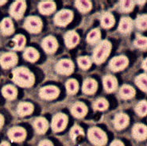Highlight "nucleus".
I'll use <instances>...</instances> for the list:
<instances>
[{
	"label": "nucleus",
	"instance_id": "1",
	"mask_svg": "<svg viewBox=\"0 0 147 146\" xmlns=\"http://www.w3.org/2000/svg\"><path fill=\"white\" fill-rule=\"evenodd\" d=\"M12 80L21 87H31L34 84V75L28 68L25 67L16 68L12 71Z\"/></svg>",
	"mask_w": 147,
	"mask_h": 146
},
{
	"label": "nucleus",
	"instance_id": "2",
	"mask_svg": "<svg viewBox=\"0 0 147 146\" xmlns=\"http://www.w3.org/2000/svg\"><path fill=\"white\" fill-rule=\"evenodd\" d=\"M111 48H112V45L109 41L103 40L100 41L99 44H97V46L93 52V61L95 62L96 65H101L103 62L106 61V60L111 53Z\"/></svg>",
	"mask_w": 147,
	"mask_h": 146
},
{
	"label": "nucleus",
	"instance_id": "3",
	"mask_svg": "<svg viewBox=\"0 0 147 146\" xmlns=\"http://www.w3.org/2000/svg\"><path fill=\"white\" fill-rule=\"evenodd\" d=\"M88 138L94 146H105L107 143V133L99 127H91L88 130Z\"/></svg>",
	"mask_w": 147,
	"mask_h": 146
},
{
	"label": "nucleus",
	"instance_id": "4",
	"mask_svg": "<svg viewBox=\"0 0 147 146\" xmlns=\"http://www.w3.org/2000/svg\"><path fill=\"white\" fill-rule=\"evenodd\" d=\"M69 123V118L65 114L57 113L56 114L51 122L52 130L54 133H61L64 131Z\"/></svg>",
	"mask_w": 147,
	"mask_h": 146
},
{
	"label": "nucleus",
	"instance_id": "5",
	"mask_svg": "<svg viewBox=\"0 0 147 146\" xmlns=\"http://www.w3.org/2000/svg\"><path fill=\"white\" fill-rule=\"evenodd\" d=\"M43 23L40 17L37 16H30L26 18L24 22V28L29 33L38 34L42 30Z\"/></svg>",
	"mask_w": 147,
	"mask_h": 146
},
{
	"label": "nucleus",
	"instance_id": "6",
	"mask_svg": "<svg viewBox=\"0 0 147 146\" xmlns=\"http://www.w3.org/2000/svg\"><path fill=\"white\" fill-rule=\"evenodd\" d=\"M7 136L12 142L20 143L26 140L27 133L26 129L22 126H14L8 129Z\"/></svg>",
	"mask_w": 147,
	"mask_h": 146
},
{
	"label": "nucleus",
	"instance_id": "7",
	"mask_svg": "<svg viewBox=\"0 0 147 146\" xmlns=\"http://www.w3.org/2000/svg\"><path fill=\"white\" fill-rule=\"evenodd\" d=\"M73 18V12L72 10H60L54 17V23L60 27H65L68 26Z\"/></svg>",
	"mask_w": 147,
	"mask_h": 146
},
{
	"label": "nucleus",
	"instance_id": "8",
	"mask_svg": "<svg viewBox=\"0 0 147 146\" xmlns=\"http://www.w3.org/2000/svg\"><path fill=\"white\" fill-rule=\"evenodd\" d=\"M26 10V2L22 0H18L10 5L9 12L11 17H14L16 20H19L23 17Z\"/></svg>",
	"mask_w": 147,
	"mask_h": 146
},
{
	"label": "nucleus",
	"instance_id": "9",
	"mask_svg": "<svg viewBox=\"0 0 147 146\" xmlns=\"http://www.w3.org/2000/svg\"><path fill=\"white\" fill-rule=\"evenodd\" d=\"M74 68L75 66L72 61L69 59H62L57 63L55 70L60 75H69L73 72Z\"/></svg>",
	"mask_w": 147,
	"mask_h": 146
},
{
	"label": "nucleus",
	"instance_id": "10",
	"mask_svg": "<svg viewBox=\"0 0 147 146\" xmlns=\"http://www.w3.org/2000/svg\"><path fill=\"white\" fill-rule=\"evenodd\" d=\"M60 95V90L57 87L53 85L45 86L40 89L39 96L45 100H53L56 99Z\"/></svg>",
	"mask_w": 147,
	"mask_h": 146
},
{
	"label": "nucleus",
	"instance_id": "11",
	"mask_svg": "<svg viewBox=\"0 0 147 146\" xmlns=\"http://www.w3.org/2000/svg\"><path fill=\"white\" fill-rule=\"evenodd\" d=\"M18 58L17 54L14 52H6L0 57V65L4 69H10L14 68L17 65Z\"/></svg>",
	"mask_w": 147,
	"mask_h": 146
},
{
	"label": "nucleus",
	"instance_id": "12",
	"mask_svg": "<svg viewBox=\"0 0 147 146\" xmlns=\"http://www.w3.org/2000/svg\"><path fill=\"white\" fill-rule=\"evenodd\" d=\"M129 64V61L125 56H118L112 58L109 63L110 69L113 71H123L127 68Z\"/></svg>",
	"mask_w": 147,
	"mask_h": 146
},
{
	"label": "nucleus",
	"instance_id": "13",
	"mask_svg": "<svg viewBox=\"0 0 147 146\" xmlns=\"http://www.w3.org/2000/svg\"><path fill=\"white\" fill-rule=\"evenodd\" d=\"M130 118L125 113H119L113 119V126L117 130H123L129 126Z\"/></svg>",
	"mask_w": 147,
	"mask_h": 146
},
{
	"label": "nucleus",
	"instance_id": "14",
	"mask_svg": "<svg viewBox=\"0 0 147 146\" xmlns=\"http://www.w3.org/2000/svg\"><path fill=\"white\" fill-rule=\"evenodd\" d=\"M70 111L73 117H75L76 118H83L87 115V114L88 112V108L84 102H76L71 106Z\"/></svg>",
	"mask_w": 147,
	"mask_h": 146
},
{
	"label": "nucleus",
	"instance_id": "15",
	"mask_svg": "<svg viewBox=\"0 0 147 146\" xmlns=\"http://www.w3.org/2000/svg\"><path fill=\"white\" fill-rule=\"evenodd\" d=\"M132 136L138 141H143L147 137V128L142 123H137L132 128Z\"/></svg>",
	"mask_w": 147,
	"mask_h": 146
},
{
	"label": "nucleus",
	"instance_id": "16",
	"mask_svg": "<svg viewBox=\"0 0 147 146\" xmlns=\"http://www.w3.org/2000/svg\"><path fill=\"white\" fill-rule=\"evenodd\" d=\"M41 47L47 53L52 54L57 51L58 48V42L53 36H48L43 39L41 42Z\"/></svg>",
	"mask_w": 147,
	"mask_h": 146
},
{
	"label": "nucleus",
	"instance_id": "17",
	"mask_svg": "<svg viewBox=\"0 0 147 146\" xmlns=\"http://www.w3.org/2000/svg\"><path fill=\"white\" fill-rule=\"evenodd\" d=\"M33 126L35 132L39 135H43L49 129V122L44 117L36 118L33 122Z\"/></svg>",
	"mask_w": 147,
	"mask_h": 146
},
{
	"label": "nucleus",
	"instance_id": "18",
	"mask_svg": "<svg viewBox=\"0 0 147 146\" xmlns=\"http://www.w3.org/2000/svg\"><path fill=\"white\" fill-rule=\"evenodd\" d=\"M65 45L69 48H73L78 44L80 41L79 34L74 30H69L65 34Z\"/></svg>",
	"mask_w": 147,
	"mask_h": 146
},
{
	"label": "nucleus",
	"instance_id": "19",
	"mask_svg": "<svg viewBox=\"0 0 147 146\" xmlns=\"http://www.w3.org/2000/svg\"><path fill=\"white\" fill-rule=\"evenodd\" d=\"M103 87L107 93H111L115 92L118 87L117 79L111 75H105L103 79Z\"/></svg>",
	"mask_w": 147,
	"mask_h": 146
},
{
	"label": "nucleus",
	"instance_id": "20",
	"mask_svg": "<svg viewBox=\"0 0 147 146\" xmlns=\"http://www.w3.org/2000/svg\"><path fill=\"white\" fill-rule=\"evenodd\" d=\"M97 82L92 78H88L83 83L82 92L85 95H93L97 91Z\"/></svg>",
	"mask_w": 147,
	"mask_h": 146
},
{
	"label": "nucleus",
	"instance_id": "21",
	"mask_svg": "<svg viewBox=\"0 0 147 146\" xmlns=\"http://www.w3.org/2000/svg\"><path fill=\"white\" fill-rule=\"evenodd\" d=\"M34 105L28 102H21L18 104L17 113L20 117H25L32 114L34 112Z\"/></svg>",
	"mask_w": 147,
	"mask_h": 146
},
{
	"label": "nucleus",
	"instance_id": "22",
	"mask_svg": "<svg viewBox=\"0 0 147 146\" xmlns=\"http://www.w3.org/2000/svg\"><path fill=\"white\" fill-rule=\"evenodd\" d=\"M38 10L41 14H51L56 10V3L53 1H42L38 4Z\"/></svg>",
	"mask_w": 147,
	"mask_h": 146
},
{
	"label": "nucleus",
	"instance_id": "23",
	"mask_svg": "<svg viewBox=\"0 0 147 146\" xmlns=\"http://www.w3.org/2000/svg\"><path fill=\"white\" fill-rule=\"evenodd\" d=\"M133 20L129 17H123L121 18L119 25V31L121 34H130L133 29Z\"/></svg>",
	"mask_w": 147,
	"mask_h": 146
},
{
	"label": "nucleus",
	"instance_id": "24",
	"mask_svg": "<svg viewBox=\"0 0 147 146\" xmlns=\"http://www.w3.org/2000/svg\"><path fill=\"white\" fill-rule=\"evenodd\" d=\"M0 30L4 35H11L14 32V27L13 22L10 17L3 18L0 23Z\"/></svg>",
	"mask_w": 147,
	"mask_h": 146
},
{
	"label": "nucleus",
	"instance_id": "25",
	"mask_svg": "<svg viewBox=\"0 0 147 146\" xmlns=\"http://www.w3.org/2000/svg\"><path fill=\"white\" fill-rule=\"evenodd\" d=\"M2 95L7 100H14L17 98L18 90L13 85H6L2 88Z\"/></svg>",
	"mask_w": 147,
	"mask_h": 146
},
{
	"label": "nucleus",
	"instance_id": "26",
	"mask_svg": "<svg viewBox=\"0 0 147 146\" xmlns=\"http://www.w3.org/2000/svg\"><path fill=\"white\" fill-rule=\"evenodd\" d=\"M134 95H135V90L130 85L124 84L121 87L119 90V96L121 99L127 100L134 98Z\"/></svg>",
	"mask_w": 147,
	"mask_h": 146
},
{
	"label": "nucleus",
	"instance_id": "27",
	"mask_svg": "<svg viewBox=\"0 0 147 146\" xmlns=\"http://www.w3.org/2000/svg\"><path fill=\"white\" fill-rule=\"evenodd\" d=\"M115 17L113 16L112 14H111L109 12H105L102 14L101 18H100V24L101 26L104 29H110L113 27V26L115 25Z\"/></svg>",
	"mask_w": 147,
	"mask_h": 146
},
{
	"label": "nucleus",
	"instance_id": "28",
	"mask_svg": "<svg viewBox=\"0 0 147 146\" xmlns=\"http://www.w3.org/2000/svg\"><path fill=\"white\" fill-rule=\"evenodd\" d=\"M39 52L38 51L33 47H29L26 49H25L24 53H23V57L25 60L27 61L34 63L39 59Z\"/></svg>",
	"mask_w": 147,
	"mask_h": 146
},
{
	"label": "nucleus",
	"instance_id": "29",
	"mask_svg": "<svg viewBox=\"0 0 147 146\" xmlns=\"http://www.w3.org/2000/svg\"><path fill=\"white\" fill-rule=\"evenodd\" d=\"M101 38V32L99 29L96 28L91 30L87 35V42L90 44H96L100 41Z\"/></svg>",
	"mask_w": 147,
	"mask_h": 146
},
{
	"label": "nucleus",
	"instance_id": "30",
	"mask_svg": "<svg viewBox=\"0 0 147 146\" xmlns=\"http://www.w3.org/2000/svg\"><path fill=\"white\" fill-rule=\"evenodd\" d=\"M75 6L80 12L82 14H86L89 12L92 8V4L90 1L87 0H77L75 2Z\"/></svg>",
	"mask_w": 147,
	"mask_h": 146
},
{
	"label": "nucleus",
	"instance_id": "31",
	"mask_svg": "<svg viewBox=\"0 0 147 146\" xmlns=\"http://www.w3.org/2000/svg\"><path fill=\"white\" fill-rule=\"evenodd\" d=\"M109 107V103L104 98H99L96 99L93 103V109L96 111H104Z\"/></svg>",
	"mask_w": 147,
	"mask_h": 146
},
{
	"label": "nucleus",
	"instance_id": "32",
	"mask_svg": "<svg viewBox=\"0 0 147 146\" xmlns=\"http://www.w3.org/2000/svg\"><path fill=\"white\" fill-rule=\"evenodd\" d=\"M82 136H84V131L78 125H75V126H72V129H70V131H69V137L74 142H75L76 140L79 137Z\"/></svg>",
	"mask_w": 147,
	"mask_h": 146
},
{
	"label": "nucleus",
	"instance_id": "33",
	"mask_svg": "<svg viewBox=\"0 0 147 146\" xmlns=\"http://www.w3.org/2000/svg\"><path fill=\"white\" fill-rule=\"evenodd\" d=\"M65 87H66V91L69 95H75L76 93L78 92V82L75 79H70L69 80H67Z\"/></svg>",
	"mask_w": 147,
	"mask_h": 146
},
{
	"label": "nucleus",
	"instance_id": "34",
	"mask_svg": "<svg viewBox=\"0 0 147 146\" xmlns=\"http://www.w3.org/2000/svg\"><path fill=\"white\" fill-rule=\"evenodd\" d=\"M13 41L14 42V46L13 48V49L19 51V50H22V49L24 48L26 40V38H25L24 35L18 34V35H16L13 38Z\"/></svg>",
	"mask_w": 147,
	"mask_h": 146
},
{
	"label": "nucleus",
	"instance_id": "35",
	"mask_svg": "<svg viewBox=\"0 0 147 146\" xmlns=\"http://www.w3.org/2000/svg\"><path fill=\"white\" fill-rule=\"evenodd\" d=\"M135 3L134 1L123 0L119 2V10L123 13H129L131 12L134 8Z\"/></svg>",
	"mask_w": 147,
	"mask_h": 146
},
{
	"label": "nucleus",
	"instance_id": "36",
	"mask_svg": "<svg viewBox=\"0 0 147 146\" xmlns=\"http://www.w3.org/2000/svg\"><path fill=\"white\" fill-rule=\"evenodd\" d=\"M77 63H78L79 67L81 69H83V70H88L92 66V61L87 56L80 57L77 59Z\"/></svg>",
	"mask_w": 147,
	"mask_h": 146
},
{
	"label": "nucleus",
	"instance_id": "37",
	"mask_svg": "<svg viewBox=\"0 0 147 146\" xmlns=\"http://www.w3.org/2000/svg\"><path fill=\"white\" fill-rule=\"evenodd\" d=\"M147 16L146 14L138 15L135 21L136 27L140 30H146L147 27Z\"/></svg>",
	"mask_w": 147,
	"mask_h": 146
},
{
	"label": "nucleus",
	"instance_id": "38",
	"mask_svg": "<svg viewBox=\"0 0 147 146\" xmlns=\"http://www.w3.org/2000/svg\"><path fill=\"white\" fill-rule=\"evenodd\" d=\"M135 113L138 115L140 117H145L147 113V105L146 101V100H142L138 103L136 106H135Z\"/></svg>",
	"mask_w": 147,
	"mask_h": 146
},
{
	"label": "nucleus",
	"instance_id": "39",
	"mask_svg": "<svg viewBox=\"0 0 147 146\" xmlns=\"http://www.w3.org/2000/svg\"><path fill=\"white\" fill-rule=\"evenodd\" d=\"M135 83L142 91L146 92V75L140 74L135 78Z\"/></svg>",
	"mask_w": 147,
	"mask_h": 146
},
{
	"label": "nucleus",
	"instance_id": "40",
	"mask_svg": "<svg viewBox=\"0 0 147 146\" xmlns=\"http://www.w3.org/2000/svg\"><path fill=\"white\" fill-rule=\"evenodd\" d=\"M134 46L139 49H142V50H145L146 49V44H147V40L146 37H143V36H137L136 39L134 41Z\"/></svg>",
	"mask_w": 147,
	"mask_h": 146
},
{
	"label": "nucleus",
	"instance_id": "41",
	"mask_svg": "<svg viewBox=\"0 0 147 146\" xmlns=\"http://www.w3.org/2000/svg\"><path fill=\"white\" fill-rule=\"evenodd\" d=\"M38 146H54L52 142L51 141H49L48 139H45L41 141L39 144H38Z\"/></svg>",
	"mask_w": 147,
	"mask_h": 146
},
{
	"label": "nucleus",
	"instance_id": "42",
	"mask_svg": "<svg viewBox=\"0 0 147 146\" xmlns=\"http://www.w3.org/2000/svg\"><path fill=\"white\" fill-rule=\"evenodd\" d=\"M110 146H125V145L123 144V142L122 141H120L119 139L115 140V141H113L111 143V145Z\"/></svg>",
	"mask_w": 147,
	"mask_h": 146
},
{
	"label": "nucleus",
	"instance_id": "43",
	"mask_svg": "<svg viewBox=\"0 0 147 146\" xmlns=\"http://www.w3.org/2000/svg\"><path fill=\"white\" fill-rule=\"evenodd\" d=\"M4 122H5V119H4L3 115L0 114V130L3 129V127Z\"/></svg>",
	"mask_w": 147,
	"mask_h": 146
},
{
	"label": "nucleus",
	"instance_id": "44",
	"mask_svg": "<svg viewBox=\"0 0 147 146\" xmlns=\"http://www.w3.org/2000/svg\"><path fill=\"white\" fill-rule=\"evenodd\" d=\"M146 62H147L146 59H145L143 61H142V68H143V69H144V71H146V69H147V68H146Z\"/></svg>",
	"mask_w": 147,
	"mask_h": 146
},
{
	"label": "nucleus",
	"instance_id": "45",
	"mask_svg": "<svg viewBox=\"0 0 147 146\" xmlns=\"http://www.w3.org/2000/svg\"><path fill=\"white\" fill-rule=\"evenodd\" d=\"M0 146H10V144L7 141H3L0 144Z\"/></svg>",
	"mask_w": 147,
	"mask_h": 146
},
{
	"label": "nucleus",
	"instance_id": "46",
	"mask_svg": "<svg viewBox=\"0 0 147 146\" xmlns=\"http://www.w3.org/2000/svg\"><path fill=\"white\" fill-rule=\"evenodd\" d=\"M5 3H7V1H0V6L4 5Z\"/></svg>",
	"mask_w": 147,
	"mask_h": 146
},
{
	"label": "nucleus",
	"instance_id": "47",
	"mask_svg": "<svg viewBox=\"0 0 147 146\" xmlns=\"http://www.w3.org/2000/svg\"><path fill=\"white\" fill-rule=\"evenodd\" d=\"M137 3L140 4V5H142V4L146 3V1H142V2H137Z\"/></svg>",
	"mask_w": 147,
	"mask_h": 146
}]
</instances>
